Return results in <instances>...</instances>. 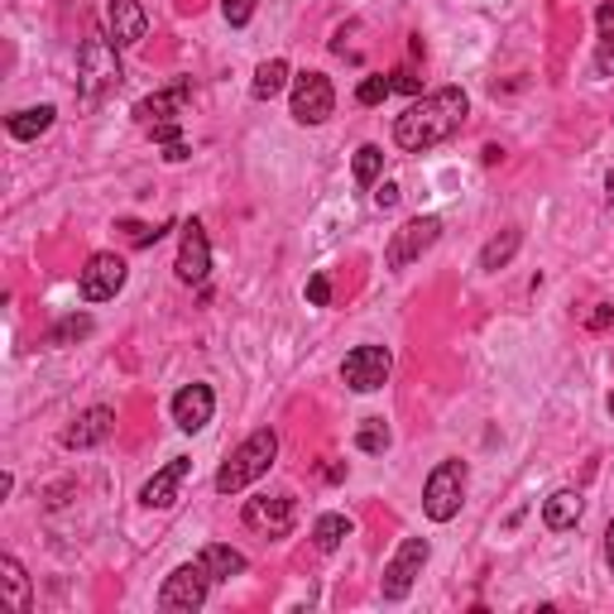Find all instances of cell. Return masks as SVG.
Segmentation results:
<instances>
[{"mask_svg":"<svg viewBox=\"0 0 614 614\" xmlns=\"http://www.w3.org/2000/svg\"><path fill=\"white\" fill-rule=\"evenodd\" d=\"M466 116H471V97H466V91H460V87H442V91H433V97L413 101L408 111L394 120V145L404 149V154H427V149L447 145L452 135L466 126Z\"/></svg>","mask_w":614,"mask_h":614,"instance_id":"cell-1","label":"cell"},{"mask_svg":"<svg viewBox=\"0 0 614 614\" xmlns=\"http://www.w3.org/2000/svg\"><path fill=\"white\" fill-rule=\"evenodd\" d=\"M274 456H279V433H274V427H255V433L221 460V471H217V495H240L245 485H255L259 475H269Z\"/></svg>","mask_w":614,"mask_h":614,"instance_id":"cell-2","label":"cell"},{"mask_svg":"<svg viewBox=\"0 0 614 614\" xmlns=\"http://www.w3.org/2000/svg\"><path fill=\"white\" fill-rule=\"evenodd\" d=\"M126 82V72H120V53L111 34H87L82 49H77V97L87 106H97L101 97H111V91Z\"/></svg>","mask_w":614,"mask_h":614,"instance_id":"cell-3","label":"cell"},{"mask_svg":"<svg viewBox=\"0 0 614 614\" xmlns=\"http://www.w3.org/2000/svg\"><path fill=\"white\" fill-rule=\"evenodd\" d=\"M460 504H466V460L447 456V460H437L423 485V514L433 524H452L460 514Z\"/></svg>","mask_w":614,"mask_h":614,"instance_id":"cell-4","label":"cell"},{"mask_svg":"<svg viewBox=\"0 0 614 614\" xmlns=\"http://www.w3.org/2000/svg\"><path fill=\"white\" fill-rule=\"evenodd\" d=\"M427 557H433V543H427V537H404L394 557L384 562V576H379V595H384V601H408V591L418 586Z\"/></svg>","mask_w":614,"mask_h":614,"instance_id":"cell-5","label":"cell"},{"mask_svg":"<svg viewBox=\"0 0 614 614\" xmlns=\"http://www.w3.org/2000/svg\"><path fill=\"white\" fill-rule=\"evenodd\" d=\"M211 586H217V581L207 576L202 562L178 566V572H168L164 586H159V610H164V614H192V610H202Z\"/></svg>","mask_w":614,"mask_h":614,"instance_id":"cell-6","label":"cell"},{"mask_svg":"<svg viewBox=\"0 0 614 614\" xmlns=\"http://www.w3.org/2000/svg\"><path fill=\"white\" fill-rule=\"evenodd\" d=\"M442 240V217H408L404 226L389 236V250H384V265H389L394 274L408 269L413 259H423L433 245Z\"/></svg>","mask_w":614,"mask_h":614,"instance_id":"cell-7","label":"cell"},{"mask_svg":"<svg viewBox=\"0 0 614 614\" xmlns=\"http://www.w3.org/2000/svg\"><path fill=\"white\" fill-rule=\"evenodd\" d=\"M294 120L298 126H327L336 111V87L327 72H298L294 77Z\"/></svg>","mask_w":614,"mask_h":614,"instance_id":"cell-8","label":"cell"},{"mask_svg":"<svg viewBox=\"0 0 614 614\" xmlns=\"http://www.w3.org/2000/svg\"><path fill=\"white\" fill-rule=\"evenodd\" d=\"M126 279H130L126 259L111 250H97L87 259V269L77 274V294H82V303H111L120 288H126Z\"/></svg>","mask_w":614,"mask_h":614,"instance_id":"cell-9","label":"cell"},{"mask_svg":"<svg viewBox=\"0 0 614 614\" xmlns=\"http://www.w3.org/2000/svg\"><path fill=\"white\" fill-rule=\"evenodd\" d=\"M389 370H394L389 346H356L341 360V379H346V389H356V394L384 389V384H389Z\"/></svg>","mask_w":614,"mask_h":614,"instance_id":"cell-10","label":"cell"},{"mask_svg":"<svg viewBox=\"0 0 614 614\" xmlns=\"http://www.w3.org/2000/svg\"><path fill=\"white\" fill-rule=\"evenodd\" d=\"M188 101H192V82H174V87L154 91V97L135 101V126H140L145 135L149 130H164V126H182L178 116L188 111Z\"/></svg>","mask_w":614,"mask_h":614,"instance_id":"cell-11","label":"cell"},{"mask_svg":"<svg viewBox=\"0 0 614 614\" xmlns=\"http://www.w3.org/2000/svg\"><path fill=\"white\" fill-rule=\"evenodd\" d=\"M294 514H298L294 495H259V499H245V509H240L245 528H255L265 537H284L294 528Z\"/></svg>","mask_w":614,"mask_h":614,"instance_id":"cell-12","label":"cell"},{"mask_svg":"<svg viewBox=\"0 0 614 614\" xmlns=\"http://www.w3.org/2000/svg\"><path fill=\"white\" fill-rule=\"evenodd\" d=\"M178 279L182 284H207V274H211V240H207V226L202 221H188L182 226V236H178Z\"/></svg>","mask_w":614,"mask_h":614,"instance_id":"cell-13","label":"cell"},{"mask_svg":"<svg viewBox=\"0 0 614 614\" xmlns=\"http://www.w3.org/2000/svg\"><path fill=\"white\" fill-rule=\"evenodd\" d=\"M188 475H192V456H174L168 466H159L145 481L140 504H145V509H174V504L182 499V485H188Z\"/></svg>","mask_w":614,"mask_h":614,"instance_id":"cell-14","label":"cell"},{"mask_svg":"<svg viewBox=\"0 0 614 614\" xmlns=\"http://www.w3.org/2000/svg\"><path fill=\"white\" fill-rule=\"evenodd\" d=\"M106 29H111L116 49H135L149 34V14L140 0H106Z\"/></svg>","mask_w":614,"mask_h":614,"instance_id":"cell-15","label":"cell"},{"mask_svg":"<svg viewBox=\"0 0 614 614\" xmlns=\"http://www.w3.org/2000/svg\"><path fill=\"white\" fill-rule=\"evenodd\" d=\"M211 413H217V394H211V384H182L174 394V423L182 433H202L211 423Z\"/></svg>","mask_w":614,"mask_h":614,"instance_id":"cell-16","label":"cell"},{"mask_svg":"<svg viewBox=\"0 0 614 614\" xmlns=\"http://www.w3.org/2000/svg\"><path fill=\"white\" fill-rule=\"evenodd\" d=\"M111 427H116V413L97 404V408H87V413H77L72 427H63V447L68 452H87V447H101L106 437H111Z\"/></svg>","mask_w":614,"mask_h":614,"instance_id":"cell-17","label":"cell"},{"mask_svg":"<svg viewBox=\"0 0 614 614\" xmlns=\"http://www.w3.org/2000/svg\"><path fill=\"white\" fill-rule=\"evenodd\" d=\"M581 514H586V499H581V489H552L543 499V524L552 533H566L581 524Z\"/></svg>","mask_w":614,"mask_h":614,"instance_id":"cell-18","label":"cell"},{"mask_svg":"<svg viewBox=\"0 0 614 614\" xmlns=\"http://www.w3.org/2000/svg\"><path fill=\"white\" fill-rule=\"evenodd\" d=\"M0 595H6V605L14 614H29L34 610V595H29V572L20 566V557H0Z\"/></svg>","mask_w":614,"mask_h":614,"instance_id":"cell-19","label":"cell"},{"mask_svg":"<svg viewBox=\"0 0 614 614\" xmlns=\"http://www.w3.org/2000/svg\"><path fill=\"white\" fill-rule=\"evenodd\" d=\"M197 562L207 566V576H211V581H230V576H245V566H250V562H245V552L226 547V543H207V547H202V557H197Z\"/></svg>","mask_w":614,"mask_h":614,"instance_id":"cell-20","label":"cell"},{"mask_svg":"<svg viewBox=\"0 0 614 614\" xmlns=\"http://www.w3.org/2000/svg\"><path fill=\"white\" fill-rule=\"evenodd\" d=\"M53 120H58V111L53 106H24V111H14L10 120H6V130L14 135V140H39L43 130H53Z\"/></svg>","mask_w":614,"mask_h":614,"instance_id":"cell-21","label":"cell"},{"mask_svg":"<svg viewBox=\"0 0 614 614\" xmlns=\"http://www.w3.org/2000/svg\"><path fill=\"white\" fill-rule=\"evenodd\" d=\"M518 245H524V230H518V226H504L499 236H495V240H489L485 250H481V269H485V274H499V269H504V265H509V259L518 255Z\"/></svg>","mask_w":614,"mask_h":614,"instance_id":"cell-22","label":"cell"},{"mask_svg":"<svg viewBox=\"0 0 614 614\" xmlns=\"http://www.w3.org/2000/svg\"><path fill=\"white\" fill-rule=\"evenodd\" d=\"M288 82H294V68H288L284 58H269V63H259V68H255L250 91H255V101H274Z\"/></svg>","mask_w":614,"mask_h":614,"instance_id":"cell-23","label":"cell"},{"mask_svg":"<svg viewBox=\"0 0 614 614\" xmlns=\"http://www.w3.org/2000/svg\"><path fill=\"white\" fill-rule=\"evenodd\" d=\"M350 537V518L346 514H321L317 524H313V543L317 552H336Z\"/></svg>","mask_w":614,"mask_h":614,"instance_id":"cell-24","label":"cell"},{"mask_svg":"<svg viewBox=\"0 0 614 614\" xmlns=\"http://www.w3.org/2000/svg\"><path fill=\"white\" fill-rule=\"evenodd\" d=\"M350 174H356L360 188H375V178L384 174V149L379 145H360L356 149V164H350Z\"/></svg>","mask_w":614,"mask_h":614,"instance_id":"cell-25","label":"cell"},{"mask_svg":"<svg viewBox=\"0 0 614 614\" xmlns=\"http://www.w3.org/2000/svg\"><path fill=\"white\" fill-rule=\"evenodd\" d=\"M389 423H384V418H365L360 423V433H356V447L360 452H370V456H379V452H389Z\"/></svg>","mask_w":614,"mask_h":614,"instance_id":"cell-26","label":"cell"},{"mask_svg":"<svg viewBox=\"0 0 614 614\" xmlns=\"http://www.w3.org/2000/svg\"><path fill=\"white\" fill-rule=\"evenodd\" d=\"M91 336V317H63L58 327L49 331V346H63V341H82Z\"/></svg>","mask_w":614,"mask_h":614,"instance_id":"cell-27","label":"cell"},{"mask_svg":"<svg viewBox=\"0 0 614 614\" xmlns=\"http://www.w3.org/2000/svg\"><path fill=\"white\" fill-rule=\"evenodd\" d=\"M389 91H394V82H389V77H379V72H375V77H365V82L356 87V101H360V106H379L384 97H389Z\"/></svg>","mask_w":614,"mask_h":614,"instance_id":"cell-28","label":"cell"},{"mask_svg":"<svg viewBox=\"0 0 614 614\" xmlns=\"http://www.w3.org/2000/svg\"><path fill=\"white\" fill-rule=\"evenodd\" d=\"M259 0H221V14H226V24L230 29H240V24H250V14H255Z\"/></svg>","mask_w":614,"mask_h":614,"instance_id":"cell-29","label":"cell"},{"mask_svg":"<svg viewBox=\"0 0 614 614\" xmlns=\"http://www.w3.org/2000/svg\"><path fill=\"white\" fill-rule=\"evenodd\" d=\"M307 303H313V307L331 303V279H327V274H313V279H307Z\"/></svg>","mask_w":614,"mask_h":614,"instance_id":"cell-30","label":"cell"},{"mask_svg":"<svg viewBox=\"0 0 614 614\" xmlns=\"http://www.w3.org/2000/svg\"><path fill=\"white\" fill-rule=\"evenodd\" d=\"M398 197H404V192H398V182H379V188H375V207L379 211H394Z\"/></svg>","mask_w":614,"mask_h":614,"instance_id":"cell-31","label":"cell"},{"mask_svg":"<svg viewBox=\"0 0 614 614\" xmlns=\"http://www.w3.org/2000/svg\"><path fill=\"white\" fill-rule=\"evenodd\" d=\"M126 230H130V240H135V245H140V250H145V245H154V240H159V236H164V226H154V230H149V226H135V221H126Z\"/></svg>","mask_w":614,"mask_h":614,"instance_id":"cell-32","label":"cell"},{"mask_svg":"<svg viewBox=\"0 0 614 614\" xmlns=\"http://www.w3.org/2000/svg\"><path fill=\"white\" fill-rule=\"evenodd\" d=\"M610 321H614V307H610V303H601V307H595V313L586 317V327H591V331H605Z\"/></svg>","mask_w":614,"mask_h":614,"instance_id":"cell-33","label":"cell"},{"mask_svg":"<svg viewBox=\"0 0 614 614\" xmlns=\"http://www.w3.org/2000/svg\"><path fill=\"white\" fill-rule=\"evenodd\" d=\"M595 68H601V72H614V43H610V39L601 43V53H595Z\"/></svg>","mask_w":614,"mask_h":614,"instance_id":"cell-34","label":"cell"},{"mask_svg":"<svg viewBox=\"0 0 614 614\" xmlns=\"http://www.w3.org/2000/svg\"><path fill=\"white\" fill-rule=\"evenodd\" d=\"M389 82H394V91H418V77H413L408 68H404V72H394Z\"/></svg>","mask_w":614,"mask_h":614,"instance_id":"cell-35","label":"cell"},{"mask_svg":"<svg viewBox=\"0 0 614 614\" xmlns=\"http://www.w3.org/2000/svg\"><path fill=\"white\" fill-rule=\"evenodd\" d=\"M188 154H192V149H188V140H182V145H168V149H164V159H168V164H182Z\"/></svg>","mask_w":614,"mask_h":614,"instance_id":"cell-36","label":"cell"},{"mask_svg":"<svg viewBox=\"0 0 614 614\" xmlns=\"http://www.w3.org/2000/svg\"><path fill=\"white\" fill-rule=\"evenodd\" d=\"M605 566H610V576H614V518H610V528H605Z\"/></svg>","mask_w":614,"mask_h":614,"instance_id":"cell-37","label":"cell"},{"mask_svg":"<svg viewBox=\"0 0 614 614\" xmlns=\"http://www.w3.org/2000/svg\"><path fill=\"white\" fill-rule=\"evenodd\" d=\"M605 197H610V207H614V174L605 178Z\"/></svg>","mask_w":614,"mask_h":614,"instance_id":"cell-38","label":"cell"},{"mask_svg":"<svg viewBox=\"0 0 614 614\" xmlns=\"http://www.w3.org/2000/svg\"><path fill=\"white\" fill-rule=\"evenodd\" d=\"M610 413H614V394H610Z\"/></svg>","mask_w":614,"mask_h":614,"instance_id":"cell-39","label":"cell"}]
</instances>
